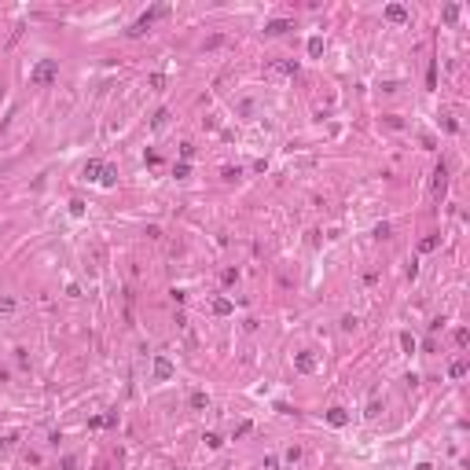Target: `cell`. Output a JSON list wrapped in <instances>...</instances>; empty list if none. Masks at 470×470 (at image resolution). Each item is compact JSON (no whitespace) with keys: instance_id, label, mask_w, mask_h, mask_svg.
<instances>
[{"instance_id":"29","label":"cell","mask_w":470,"mask_h":470,"mask_svg":"<svg viewBox=\"0 0 470 470\" xmlns=\"http://www.w3.org/2000/svg\"><path fill=\"white\" fill-rule=\"evenodd\" d=\"M276 412H279V415H294V408H290L287 400H276Z\"/></svg>"},{"instance_id":"33","label":"cell","mask_w":470,"mask_h":470,"mask_svg":"<svg viewBox=\"0 0 470 470\" xmlns=\"http://www.w3.org/2000/svg\"><path fill=\"white\" fill-rule=\"evenodd\" d=\"M264 470H279V459L276 455H264Z\"/></svg>"},{"instance_id":"22","label":"cell","mask_w":470,"mask_h":470,"mask_svg":"<svg viewBox=\"0 0 470 470\" xmlns=\"http://www.w3.org/2000/svg\"><path fill=\"white\" fill-rule=\"evenodd\" d=\"M250 430H254V422H239V426H235V434H231V441H239V437H246Z\"/></svg>"},{"instance_id":"25","label":"cell","mask_w":470,"mask_h":470,"mask_svg":"<svg viewBox=\"0 0 470 470\" xmlns=\"http://www.w3.org/2000/svg\"><path fill=\"white\" fill-rule=\"evenodd\" d=\"M147 85H151V88H165V74H151Z\"/></svg>"},{"instance_id":"23","label":"cell","mask_w":470,"mask_h":470,"mask_svg":"<svg viewBox=\"0 0 470 470\" xmlns=\"http://www.w3.org/2000/svg\"><path fill=\"white\" fill-rule=\"evenodd\" d=\"M467 342H470V331H467V327H459V331H455V346L467 349Z\"/></svg>"},{"instance_id":"8","label":"cell","mask_w":470,"mask_h":470,"mask_svg":"<svg viewBox=\"0 0 470 470\" xmlns=\"http://www.w3.org/2000/svg\"><path fill=\"white\" fill-rule=\"evenodd\" d=\"M294 367H297L301 375L316 371V356H313V353H297V356H294Z\"/></svg>"},{"instance_id":"7","label":"cell","mask_w":470,"mask_h":470,"mask_svg":"<svg viewBox=\"0 0 470 470\" xmlns=\"http://www.w3.org/2000/svg\"><path fill=\"white\" fill-rule=\"evenodd\" d=\"M382 15H386L389 22H408V8H404V4H386Z\"/></svg>"},{"instance_id":"36","label":"cell","mask_w":470,"mask_h":470,"mask_svg":"<svg viewBox=\"0 0 470 470\" xmlns=\"http://www.w3.org/2000/svg\"><path fill=\"white\" fill-rule=\"evenodd\" d=\"M415 470H434V467H430V463H419V467H415Z\"/></svg>"},{"instance_id":"4","label":"cell","mask_w":470,"mask_h":470,"mask_svg":"<svg viewBox=\"0 0 470 470\" xmlns=\"http://www.w3.org/2000/svg\"><path fill=\"white\" fill-rule=\"evenodd\" d=\"M294 30V22L290 18H272V22H264V37H279V33Z\"/></svg>"},{"instance_id":"21","label":"cell","mask_w":470,"mask_h":470,"mask_svg":"<svg viewBox=\"0 0 470 470\" xmlns=\"http://www.w3.org/2000/svg\"><path fill=\"white\" fill-rule=\"evenodd\" d=\"M448 375H452V379H463V375H467V360H455L452 367H448Z\"/></svg>"},{"instance_id":"1","label":"cell","mask_w":470,"mask_h":470,"mask_svg":"<svg viewBox=\"0 0 470 470\" xmlns=\"http://www.w3.org/2000/svg\"><path fill=\"white\" fill-rule=\"evenodd\" d=\"M30 81L37 85V88H48V85L59 81V59H41V63L30 70Z\"/></svg>"},{"instance_id":"18","label":"cell","mask_w":470,"mask_h":470,"mask_svg":"<svg viewBox=\"0 0 470 470\" xmlns=\"http://www.w3.org/2000/svg\"><path fill=\"white\" fill-rule=\"evenodd\" d=\"M441 18H445V22H448V26H452V22H455V18H459V4H448V8H445V11H441Z\"/></svg>"},{"instance_id":"9","label":"cell","mask_w":470,"mask_h":470,"mask_svg":"<svg viewBox=\"0 0 470 470\" xmlns=\"http://www.w3.org/2000/svg\"><path fill=\"white\" fill-rule=\"evenodd\" d=\"M99 173H103V162H96V158H92V162H85V169H81L85 180H96V184H99Z\"/></svg>"},{"instance_id":"17","label":"cell","mask_w":470,"mask_h":470,"mask_svg":"<svg viewBox=\"0 0 470 470\" xmlns=\"http://www.w3.org/2000/svg\"><path fill=\"white\" fill-rule=\"evenodd\" d=\"M283 459H287L290 467H297V463H301V448H297V445H290L287 452H283Z\"/></svg>"},{"instance_id":"10","label":"cell","mask_w":470,"mask_h":470,"mask_svg":"<svg viewBox=\"0 0 470 470\" xmlns=\"http://www.w3.org/2000/svg\"><path fill=\"white\" fill-rule=\"evenodd\" d=\"M99 184H103V188H114V184H118V169H114V165H107V162H103V173H99Z\"/></svg>"},{"instance_id":"2","label":"cell","mask_w":470,"mask_h":470,"mask_svg":"<svg viewBox=\"0 0 470 470\" xmlns=\"http://www.w3.org/2000/svg\"><path fill=\"white\" fill-rule=\"evenodd\" d=\"M165 11H169V8H165V4H155V8H151V11H143V15L136 18V22H132V30H129V33H132V37H143V33H147L151 26H155V18H162Z\"/></svg>"},{"instance_id":"24","label":"cell","mask_w":470,"mask_h":470,"mask_svg":"<svg viewBox=\"0 0 470 470\" xmlns=\"http://www.w3.org/2000/svg\"><path fill=\"white\" fill-rule=\"evenodd\" d=\"M400 346H404V353H415V334L404 331V334H400Z\"/></svg>"},{"instance_id":"5","label":"cell","mask_w":470,"mask_h":470,"mask_svg":"<svg viewBox=\"0 0 470 470\" xmlns=\"http://www.w3.org/2000/svg\"><path fill=\"white\" fill-rule=\"evenodd\" d=\"M445 188H448V169H445V162L434 169V195L437 198H445Z\"/></svg>"},{"instance_id":"11","label":"cell","mask_w":470,"mask_h":470,"mask_svg":"<svg viewBox=\"0 0 470 470\" xmlns=\"http://www.w3.org/2000/svg\"><path fill=\"white\" fill-rule=\"evenodd\" d=\"M268 74H297V63H294V59H290V63H272V66H268Z\"/></svg>"},{"instance_id":"16","label":"cell","mask_w":470,"mask_h":470,"mask_svg":"<svg viewBox=\"0 0 470 470\" xmlns=\"http://www.w3.org/2000/svg\"><path fill=\"white\" fill-rule=\"evenodd\" d=\"M173 176H176V180H188V176H191V162H176L173 165Z\"/></svg>"},{"instance_id":"13","label":"cell","mask_w":470,"mask_h":470,"mask_svg":"<svg viewBox=\"0 0 470 470\" xmlns=\"http://www.w3.org/2000/svg\"><path fill=\"white\" fill-rule=\"evenodd\" d=\"M231 309H235V305H231L228 297H213V313H217V316H228Z\"/></svg>"},{"instance_id":"12","label":"cell","mask_w":470,"mask_h":470,"mask_svg":"<svg viewBox=\"0 0 470 470\" xmlns=\"http://www.w3.org/2000/svg\"><path fill=\"white\" fill-rule=\"evenodd\" d=\"M202 441H206V448H209V452H217V448L224 445V441H221V434H213V430H206V434H202Z\"/></svg>"},{"instance_id":"31","label":"cell","mask_w":470,"mask_h":470,"mask_svg":"<svg viewBox=\"0 0 470 470\" xmlns=\"http://www.w3.org/2000/svg\"><path fill=\"white\" fill-rule=\"evenodd\" d=\"M191 155H195V147H191V143H180V158L184 162H191Z\"/></svg>"},{"instance_id":"6","label":"cell","mask_w":470,"mask_h":470,"mask_svg":"<svg viewBox=\"0 0 470 470\" xmlns=\"http://www.w3.org/2000/svg\"><path fill=\"white\" fill-rule=\"evenodd\" d=\"M323 419H327V426L342 430V426H346V422H349V412H346V408H331V412L323 415Z\"/></svg>"},{"instance_id":"34","label":"cell","mask_w":470,"mask_h":470,"mask_svg":"<svg viewBox=\"0 0 470 470\" xmlns=\"http://www.w3.org/2000/svg\"><path fill=\"white\" fill-rule=\"evenodd\" d=\"M375 235H379V239H389V224H386V221H382V224H379V228H375Z\"/></svg>"},{"instance_id":"15","label":"cell","mask_w":470,"mask_h":470,"mask_svg":"<svg viewBox=\"0 0 470 470\" xmlns=\"http://www.w3.org/2000/svg\"><path fill=\"white\" fill-rule=\"evenodd\" d=\"M309 55H313V59L323 55V37H309Z\"/></svg>"},{"instance_id":"19","label":"cell","mask_w":470,"mask_h":470,"mask_svg":"<svg viewBox=\"0 0 470 470\" xmlns=\"http://www.w3.org/2000/svg\"><path fill=\"white\" fill-rule=\"evenodd\" d=\"M437 243H441L437 235H426V239L419 243V254H430V250H437Z\"/></svg>"},{"instance_id":"28","label":"cell","mask_w":470,"mask_h":470,"mask_svg":"<svg viewBox=\"0 0 470 470\" xmlns=\"http://www.w3.org/2000/svg\"><path fill=\"white\" fill-rule=\"evenodd\" d=\"M70 213H74V217L85 213V202H81V198H74V202H70Z\"/></svg>"},{"instance_id":"30","label":"cell","mask_w":470,"mask_h":470,"mask_svg":"<svg viewBox=\"0 0 470 470\" xmlns=\"http://www.w3.org/2000/svg\"><path fill=\"white\" fill-rule=\"evenodd\" d=\"M356 323H360V320H356V316H342V331H353Z\"/></svg>"},{"instance_id":"35","label":"cell","mask_w":470,"mask_h":470,"mask_svg":"<svg viewBox=\"0 0 470 470\" xmlns=\"http://www.w3.org/2000/svg\"><path fill=\"white\" fill-rule=\"evenodd\" d=\"M77 467V459H74V455H63V470H74Z\"/></svg>"},{"instance_id":"32","label":"cell","mask_w":470,"mask_h":470,"mask_svg":"<svg viewBox=\"0 0 470 470\" xmlns=\"http://www.w3.org/2000/svg\"><path fill=\"white\" fill-rule=\"evenodd\" d=\"M426 85H430V88H434V85H437V66H434V63H430V74H426Z\"/></svg>"},{"instance_id":"20","label":"cell","mask_w":470,"mask_h":470,"mask_svg":"<svg viewBox=\"0 0 470 470\" xmlns=\"http://www.w3.org/2000/svg\"><path fill=\"white\" fill-rule=\"evenodd\" d=\"M206 404H209V397H206V393H191V408H195V412H202Z\"/></svg>"},{"instance_id":"14","label":"cell","mask_w":470,"mask_h":470,"mask_svg":"<svg viewBox=\"0 0 470 470\" xmlns=\"http://www.w3.org/2000/svg\"><path fill=\"white\" fill-rule=\"evenodd\" d=\"M15 305H18L15 297H11V294H4V297H0V316H11V313H15Z\"/></svg>"},{"instance_id":"3","label":"cell","mask_w":470,"mask_h":470,"mask_svg":"<svg viewBox=\"0 0 470 470\" xmlns=\"http://www.w3.org/2000/svg\"><path fill=\"white\" fill-rule=\"evenodd\" d=\"M173 379V360L169 356H155V382H169Z\"/></svg>"},{"instance_id":"26","label":"cell","mask_w":470,"mask_h":470,"mask_svg":"<svg viewBox=\"0 0 470 470\" xmlns=\"http://www.w3.org/2000/svg\"><path fill=\"white\" fill-rule=\"evenodd\" d=\"M221 176H224V180H235V176H243V169H239V165H235V169H231V165H228V169H224Z\"/></svg>"},{"instance_id":"27","label":"cell","mask_w":470,"mask_h":470,"mask_svg":"<svg viewBox=\"0 0 470 470\" xmlns=\"http://www.w3.org/2000/svg\"><path fill=\"white\" fill-rule=\"evenodd\" d=\"M221 279H224V283H228V287H231V283L239 279V272H235V268H224V276H221Z\"/></svg>"}]
</instances>
